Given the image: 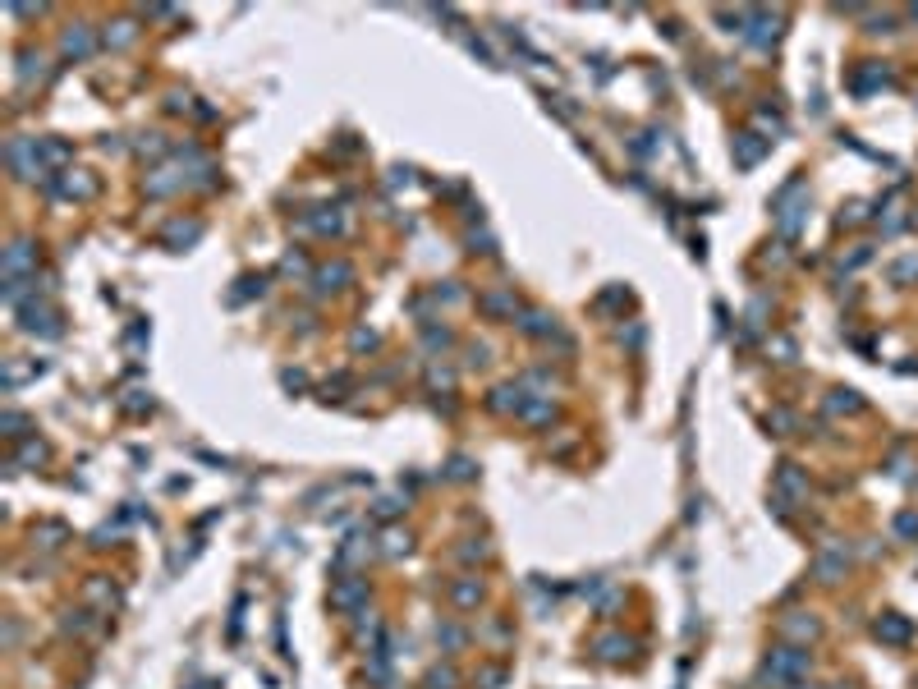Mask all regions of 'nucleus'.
<instances>
[{"instance_id": "obj_2", "label": "nucleus", "mask_w": 918, "mask_h": 689, "mask_svg": "<svg viewBox=\"0 0 918 689\" xmlns=\"http://www.w3.org/2000/svg\"><path fill=\"white\" fill-rule=\"evenodd\" d=\"M877 634L891 639V644H900V639H909V625H905L900 616H882V620H877Z\"/></svg>"}, {"instance_id": "obj_4", "label": "nucleus", "mask_w": 918, "mask_h": 689, "mask_svg": "<svg viewBox=\"0 0 918 689\" xmlns=\"http://www.w3.org/2000/svg\"><path fill=\"white\" fill-rule=\"evenodd\" d=\"M780 487H790V492H804V478L795 473V464H780Z\"/></svg>"}, {"instance_id": "obj_7", "label": "nucleus", "mask_w": 918, "mask_h": 689, "mask_svg": "<svg viewBox=\"0 0 918 689\" xmlns=\"http://www.w3.org/2000/svg\"><path fill=\"white\" fill-rule=\"evenodd\" d=\"M831 409H858V395H854V391H836Z\"/></svg>"}, {"instance_id": "obj_5", "label": "nucleus", "mask_w": 918, "mask_h": 689, "mask_svg": "<svg viewBox=\"0 0 918 689\" xmlns=\"http://www.w3.org/2000/svg\"><path fill=\"white\" fill-rule=\"evenodd\" d=\"M891 276H895V280H909V276H918V258H905V262H895V267H891Z\"/></svg>"}, {"instance_id": "obj_6", "label": "nucleus", "mask_w": 918, "mask_h": 689, "mask_svg": "<svg viewBox=\"0 0 918 689\" xmlns=\"http://www.w3.org/2000/svg\"><path fill=\"white\" fill-rule=\"evenodd\" d=\"M785 634H817V620H785Z\"/></svg>"}, {"instance_id": "obj_8", "label": "nucleus", "mask_w": 918, "mask_h": 689, "mask_svg": "<svg viewBox=\"0 0 918 689\" xmlns=\"http://www.w3.org/2000/svg\"><path fill=\"white\" fill-rule=\"evenodd\" d=\"M895 529L905 533V538H918V515H900L895 519Z\"/></svg>"}, {"instance_id": "obj_1", "label": "nucleus", "mask_w": 918, "mask_h": 689, "mask_svg": "<svg viewBox=\"0 0 918 689\" xmlns=\"http://www.w3.org/2000/svg\"><path fill=\"white\" fill-rule=\"evenodd\" d=\"M771 666H776V676H804L808 671V653H799V648H776V653H771Z\"/></svg>"}, {"instance_id": "obj_9", "label": "nucleus", "mask_w": 918, "mask_h": 689, "mask_svg": "<svg viewBox=\"0 0 918 689\" xmlns=\"http://www.w3.org/2000/svg\"><path fill=\"white\" fill-rule=\"evenodd\" d=\"M620 648H624L620 639H602V657H620Z\"/></svg>"}, {"instance_id": "obj_3", "label": "nucleus", "mask_w": 918, "mask_h": 689, "mask_svg": "<svg viewBox=\"0 0 918 689\" xmlns=\"http://www.w3.org/2000/svg\"><path fill=\"white\" fill-rule=\"evenodd\" d=\"M841 566H845V561L836 556V551H831V556H822V561H817V579H822V584H836V575H841Z\"/></svg>"}]
</instances>
